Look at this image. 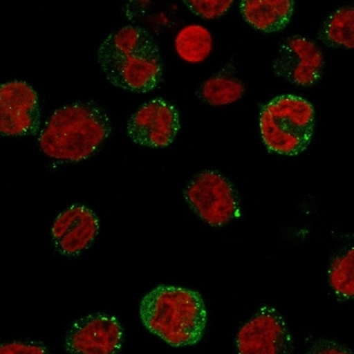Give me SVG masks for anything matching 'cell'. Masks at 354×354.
Listing matches in <instances>:
<instances>
[{"instance_id":"cell-16","label":"cell","mask_w":354,"mask_h":354,"mask_svg":"<svg viewBox=\"0 0 354 354\" xmlns=\"http://www.w3.org/2000/svg\"><path fill=\"white\" fill-rule=\"evenodd\" d=\"M328 281L341 300L354 299V248L334 257L328 270Z\"/></svg>"},{"instance_id":"cell-10","label":"cell","mask_w":354,"mask_h":354,"mask_svg":"<svg viewBox=\"0 0 354 354\" xmlns=\"http://www.w3.org/2000/svg\"><path fill=\"white\" fill-rule=\"evenodd\" d=\"M324 58L318 46L309 39H286L272 63L275 75L299 86H311L320 80Z\"/></svg>"},{"instance_id":"cell-2","label":"cell","mask_w":354,"mask_h":354,"mask_svg":"<svg viewBox=\"0 0 354 354\" xmlns=\"http://www.w3.org/2000/svg\"><path fill=\"white\" fill-rule=\"evenodd\" d=\"M111 131V119L102 106L93 100L73 102L54 111L39 144L51 158L80 162L95 155Z\"/></svg>"},{"instance_id":"cell-4","label":"cell","mask_w":354,"mask_h":354,"mask_svg":"<svg viewBox=\"0 0 354 354\" xmlns=\"http://www.w3.org/2000/svg\"><path fill=\"white\" fill-rule=\"evenodd\" d=\"M262 141L270 152L295 156L307 149L314 134L315 109L292 95L273 98L260 111Z\"/></svg>"},{"instance_id":"cell-1","label":"cell","mask_w":354,"mask_h":354,"mask_svg":"<svg viewBox=\"0 0 354 354\" xmlns=\"http://www.w3.org/2000/svg\"><path fill=\"white\" fill-rule=\"evenodd\" d=\"M97 62L113 86L146 93L162 82L160 50L147 30L127 26L111 32L97 52Z\"/></svg>"},{"instance_id":"cell-14","label":"cell","mask_w":354,"mask_h":354,"mask_svg":"<svg viewBox=\"0 0 354 354\" xmlns=\"http://www.w3.org/2000/svg\"><path fill=\"white\" fill-rule=\"evenodd\" d=\"M318 37L329 47L354 49V6H343L330 15Z\"/></svg>"},{"instance_id":"cell-8","label":"cell","mask_w":354,"mask_h":354,"mask_svg":"<svg viewBox=\"0 0 354 354\" xmlns=\"http://www.w3.org/2000/svg\"><path fill=\"white\" fill-rule=\"evenodd\" d=\"M41 124V109L36 91L21 80L0 86V133L2 136L36 135Z\"/></svg>"},{"instance_id":"cell-13","label":"cell","mask_w":354,"mask_h":354,"mask_svg":"<svg viewBox=\"0 0 354 354\" xmlns=\"http://www.w3.org/2000/svg\"><path fill=\"white\" fill-rule=\"evenodd\" d=\"M245 87L238 78L227 72H220L205 80L196 91V96L205 104L213 106H228L238 102Z\"/></svg>"},{"instance_id":"cell-3","label":"cell","mask_w":354,"mask_h":354,"mask_svg":"<svg viewBox=\"0 0 354 354\" xmlns=\"http://www.w3.org/2000/svg\"><path fill=\"white\" fill-rule=\"evenodd\" d=\"M140 317L151 333L174 347L200 342L207 326V309L196 290L159 286L140 305Z\"/></svg>"},{"instance_id":"cell-5","label":"cell","mask_w":354,"mask_h":354,"mask_svg":"<svg viewBox=\"0 0 354 354\" xmlns=\"http://www.w3.org/2000/svg\"><path fill=\"white\" fill-rule=\"evenodd\" d=\"M192 211L212 227H223L239 217L237 192L226 176L205 170L192 177L183 191Z\"/></svg>"},{"instance_id":"cell-6","label":"cell","mask_w":354,"mask_h":354,"mask_svg":"<svg viewBox=\"0 0 354 354\" xmlns=\"http://www.w3.org/2000/svg\"><path fill=\"white\" fill-rule=\"evenodd\" d=\"M236 347L238 354H290L294 341L283 317L266 306L240 328Z\"/></svg>"},{"instance_id":"cell-18","label":"cell","mask_w":354,"mask_h":354,"mask_svg":"<svg viewBox=\"0 0 354 354\" xmlns=\"http://www.w3.org/2000/svg\"><path fill=\"white\" fill-rule=\"evenodd\" d=\"M0 354H48V349L41 342L15 341L1 344Z\"/></svg>"},{"instance_id":"cell-15","label":"cell","mask_w":354,"mask_h":354,"mask_svg":"<svg viewBox=\"0 0 354 354\" xmlns=\"http://www.w3.org/2000/svg\"><path fill=\"white\" fill-rule=\"evenodd\" d=\"M174 47L177 55L185 62H204L213 50V37L203 26L191 25L181 28L176 37Z\"/></svg>"},{"instance_id":"cell-12","label":"cell","mask_w":354,"mask_h":354,"mask_svg":"<svg viewBox=\"0 0 354 354\" xmlns=\"http://www.w3.org/2000/svg\"><path fill=\"white\" fill-rule=\"evenodd\" d=\"M242 17L260 32H277L290 23L295 10L292 0H244L240 3Z\"/></svg>"},{"instance_id":"cell-17","label":"cell","mask_w":354,"mask_h":354,"mask_svg":"<svg viewBox=\"0 0 354 354\" xmlns=\"http://www.w3.org/2000/svg\"><path fill=\"white\" fill-rule=\"evenodd\" d=\"M232 0H185V4L198 17L216 19L230 10Z\"/></svg>"},{"instance_id":"cell-19","label":"cell","mask_w":354,"mask_h":354,"mask_svg":"<svg viewBox=\"0 0 354 354\" xmlns=\"http://www.w3.org/2000/svg\"><path fill=\"white\" fill-rule=\"evenodd\" d=\"M306 354H353L346 347L335 341L321 339L316 341Z\"/></svg>"},{"instance_id":"cell-9","label":"cell","mask_w":354,"mask_h":354,"mask_svg":"<svg viewBox=\"0 0 354 354\" xmlns=\"http://www.w3.org/2000/svg\"><path fill=\"white\" fill-rule=\"evenodd\" d=\"M124 329L115 317L96 313L78 319L69 328L65 347L70 354H118Z\"/></svg>"},{"instance_id":"cell-7","label":"cell","mask_w":354,"mask_h":354,"mask_svg":"<svg viewBox=\"0 0 354 354\" xmlns=\"http://www.w3.org/2000/svg\"><path fill=\"white\" fill-rule=\"evenodd\" d=\"M180 129L176 106L162 98L142 104L127 124L128 137L140 146L165 148L174 143Z\"/></svg>"},{"instance_id":"cell-11","label":"cell","mask_w":354,"mask_h":354,"mask_svg":"<svg viewBox=\"0 0 354 354\" xmlns=\"http://www.w3.org/2000/svg\"><path fill=\"white\" fill-rule=\"evenodd\" d=\"M100 232V221L86 205H73L55 220L52 241L56 250L64 257L82 254L93 243Z\"/></svg>"}]
</instances>
